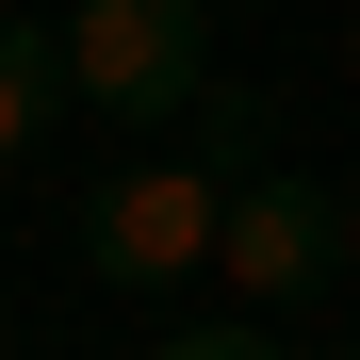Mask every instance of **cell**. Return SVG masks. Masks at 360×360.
Returning a JSON list of instances; mask_svg holds the SVG:
<instances>
[{
    "label": "cell",
    "mask_w": 360,
    "mask_h": 360,
    "mask_svg": "<svg viewBox=\"0 0 360 360\" xmlns=\"http://www.w3.org/2000/svg\"><path fill=\"white\" fill-rule=\"evenodd\" d=\"M246 148H262V98L213 82L197 115H180V148H148V164L98 180V213H82V278H98V295H197L213 246H229V180H246Z\"/></svg>",
    "instance_id": "cell-1"
},
{
    "label": "cell",
    "mask_w": 360,
    "mask_h": 360,
    "mask_svg": "<svg viewBox=\"0 0 360 360\" xmlns=\"http://www.w3.org/2000/svg\"><path fill=\"white\" fill-rule=\"evenodd\" d=\"M148 360H278V328H262V311H213V328H164Z\"/></svg>",
    "instance_id": "cell-5"
},
{
    "label": "cell",
    "mask_w": 360,
    "mask_h": 360,
    "mask_svg": "<svg viewBox=\"0 0 360 360\" xmlns=\"http://www.w3.org/2000/svg\"><path fill=\"white\" fill-rule=\"evenodd\" d=\"M213 278L246 295V311L344 295V197H328L311 164H246V180H229V246H213Z\"/></svg>",
    "instance_id": "cell-3"
},
{
    "label": "cell",
    "mask_w": 360,
    "mask_h": 360,
    "mask_svg": "<svg viewBox=\"0 0 360 360\" xmlns=\"http://www.w3.org/2000/svg\"><path fill=\"white\" fill-rule=\"evenodd\" d=\"M344 295H360V197H344Z\"/></svg>",
    "instance_id": "cell-7"
},
{
    "label": "cell",
    "mask_w": 360,
    "mask_h": 360,
    "mask_svg": "<svg viewBox=\"0 0 360 360\" xmlns=\"http://www.w3.org/2000/svg\"><path fill=\"white\" fill-rule=\"evenodd\" d=\"M49 115H66V33H17L0 17V180L49 148Z\"/></svg>",
    "instance_id": "cell-4"
},
{
    "label": "cell",
    "mask_w": 360,
    "mask_h": 360,
    "mask_svg": "<svg viewBox=\"0 0 360 360\" xmlns=\"http://www.w3.org/2000/svg\"><path fill=\"white\" fill-rule=\"evenodd\" d=\"M66 98L82 115H131V131H180L213 98V17L197 0H66Z\"/></svg>",
    "instance_id": "cell-2"
},
{
    "label": "cell",
    "mask_w": 360,
    "mask_h": 360,
    "mask_svg": "<svg viewBox=\"0 0 360 360\" xmlns=\"http://www.w3.org/2000/svg\"><path fill=\"white\" fill-rule=\"evenodd\" d=\"M328 66H344V82H360V0H344V33H328Z\"/></svg>",
    "instance_id": "cell-6"
}]
</instances>
